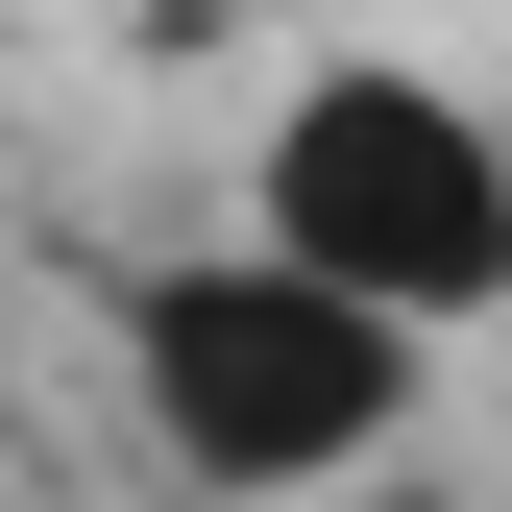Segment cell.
<instances>
[{
    "label": "cell",
    "instance_id": "cell-3",
    "mask_svg": "<svg viewBox=\"0 0 512 512\" xmlns=\"http://www.w3.org/2000/svg\"><path fill=\"white\" fill-rule=\"evenodd\" d=\"M147 49H244V25H317V0H122Z\"/></svg>",
    "mask_w": 512,
    "mask_h": 512
},
{
    "label": "cell",
    "instance_id": "cell-1",
    "mask_svg": "<svg viewBox=\"0 0 512 512\" xmlns=\"http://www.w3.org/2000/svg\"><path fill=\"white\" fill-rule=\"evenodd\" d=\"M439 342H391L366 293L269 269V244H171V269H122V415H147V464L196 512H317L366 488L415 439Z\"/></svg>",
    "mask_w": 512,
    "mask_h": 512
},
{
    "label": "cell",
    "instance_id": "cell-2",
    "mask_svg": "<svg viewBox=\"0 0 512 512\" xmlns=\"http://www.w3.org/2000/svg\"><path fill=\"white\" fill-rule=\"evenodd\" d=\"M244 244L366 293L391 342H464V317H512V122L415 49H317L244 122Z\"/></svg>",
    "mask_w": 512,
    "mask_h": 512
}]
</instances>
